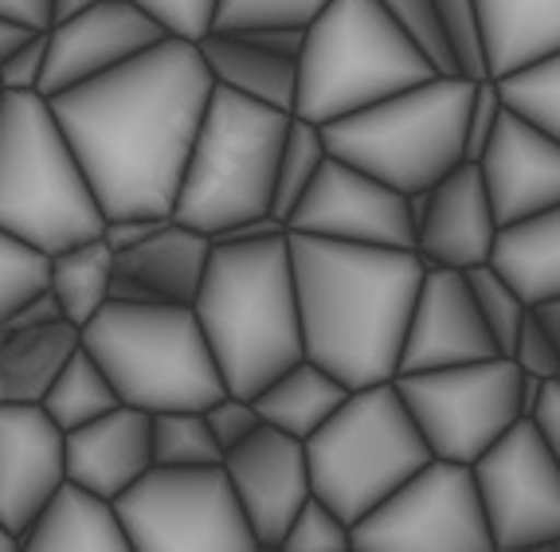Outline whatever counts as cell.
<instances>
[{"instance_id":"6da1fadb","label":"cell","mask_w":560,"mask_h":552,"mask_svg":"<svg viewBox=\"0 0 560 552\" xmlns=\"http://www.w3.org/2000/svg\"><path fill=\"white\" fill-rule=\"evenodd\" d=\"M212 91L197 44L165 36L130 63L47 98L106 220L173 215Z\"/></svg>"},{"instance_id":"7a4b0ae2","label":"cell","mask_w":560,"mask_h":552,"mask_svg":"<svg viewBox=\"0 0 560 552\" xmlns=\"http://www.w3.org/2000/svg\"><path fill=\"white\" fill-rule=\"evenodd\" d=\"M302 353L349 388L396 380L404 329L428 262L416 247H373L287 232Z\"/></svg>"},{"instance_id":"3957f363","label":"cell","mask_w":560,"mask_h":552,"mask_svg":"<svg viewBox=\"0 0 560 552\" xmlns=\"http://www.w3.org/2000/svg\"><path fill=\"white\" fill-rule=\"evenodd\" d=\"M224 388L252 400L282 368L302 361V321L287 232L247 244L212 239L192 302Z\"/></svg>"},{"instance_id":"277c9868","label":"cell","mask_w":560,"mask_h":552,"mask_svg":"<svg viewBox=\"0 0 560 552\" xmlns=\"http://www.w3.org/2000/svg\"><path fill=\"white\" fill-rule=\"evenodd\" d=\"M106 215L39 91H0V232L56 255L103 235Z\"/></svg>"},{"instance_id":"5b68a950","label":"cell","mask_w":560,"mask_h":552,"mask_svg":"<svg viewBox=\"0 0 560 552\" xmlns=\"http://www.w3.org/2000/svg\"><path fill=\"white\" fill-rule=\"evenodd\" d=\"M79 345L103 365L121 403L141 412H205L228 392L192 306L106 302L83 329Z\"/></svg>"},{"instance_id":"8992f818","label":"cell","mask_w":560,"mask_h":552,"mask_svg":"<svg viewBox=\"0 0 560 552\" xmlns=\"http://www.w3.org/2000/svg\"><path fill=\"white\" fill-rule=\"evenodd\" d=\"M431 75L440 71L396 28L381 0H329L302 39L294 114L326 126Z\"/></svg>"},{"instance_id":"52a82bcc","label":"cell","mask_w":560,"mask_h":552,"mask_svg":"<svg viewBox=\"0 0 560 552\" xmlns=\"http://www.w3.org/2000/svg\"><path fill=\"white\" fill-rule=\"evenodd\" d=\"M475 79L431 75L381 103L341 114L322 126L329 157L373 173L384 185L416 192L455 169L467 138V106Z\"/></svg>"},{"instance_id":"ba28073f","label":"cell","mask_w":560,"mask_h":552,"mask_svg":"<svg viewBox=\"0 0 560 552\" xmlns=\"http://www.w3.org/2000/svg\"><path fill=\"white\" fill-rule=\"evenodd\" d=\"M302 443L310 490L349 525L361 521L423 462L435 459L396 380L349 388L341 408Z\"/></svg>"},{"instance_id":"9c48e42d","label":"cell","mask_w":560,"mask_h":552,"mask_svg":"<svg viewBox=\"0 0 560 552\" xmlns=\"http://www.w3.org/2000/svg\"><path fill=\"white\" fill-rule=\"evenodd\" d=\"M287 122V110L215 86L173 200V220L220 235L224 227L271 212Z\"/></svg>"},{"instance_id":"30bf717a","label":"cell","mask_w":560,"mask_h":552,"mask_svg":"<svg viewBox=\"0 0 560 552\" xmlns=\"http://www.w3.org/2000/svg\"><path fill=\"white\" fill-rule=\"evenodd\" d=\"M126 541L138 552H247L259 549L224 462L150 467L114 497Z\"/></svg>"},{"instance_id":"8fae6325","label":"cell","mask_w":560,"mask_h":552,"mask_svg":"<svg viewBox=\"0 0 560 552\" xmlns=\"http://www.w3.org/2000/svg\"><path fill=\"white\" fill-rule=\"evenodd\" d=\"M396 388L435 459L470 467L522 420V368L502 353L428 373H400Z\"/></svg>"},{"instance_id":"7c38bea8","label":"cell","mask_w":560,"mask_h":552,"mask_svg":"<svg viewBox=\"0 0 560 552\" xmlns=\"http://www.w3.org/2000/svg\"><path fill=\"white\" fill-rule=\"evenodd\" d=\"M357 552H490L475 470L467 462L428 459L408 482L353 525Z\"/></svg>"},{"instance_id":"4fadbf2b","label":"cell","mask_w":560,"mask_h":552,"mask_svg":"<svg viewBox=\"0 0 560 552\" xmlns=\"http://www.w3.org/2000/svg\"><path fill=\"white\" fill-rule=\"evenodd\" d=\"M494 549H545L560 541V462L533 415H522L470 462Z\"/></svg>"},{"instance_id":"5bb4252c","label":"cell","mask_w":560,"mask_h":552,"mask_svg":"<svg viewBox=\"0 0 560 552\" xmlns=\"http://www.w3.org/2000/svg\"><path fill=\"white\" fill-rule=\"evenodd\" d=\"M287 232L373 247H416L408 197L341 157L322 161L314 185L287 215Z\"/></svg>"},{"instance_id":"9a60e30c","label":"cell","mask_w":560,"mask_h":552,"mask_svg":"<svg viewBox=\"0 0 560 552\" xmlns=\"http://www.w3.org/2000/svg\"><path fill=\"white\" fill-rule=\"evenodd\" d=\"M224 470L259 549H279L302 502L314 494L306 443L271 423H259L247 439L224 450Z\"/></svg>"},{"instance_id":"2e32d148","label":"cell","mask_w":560,"mask_h":552,"mask_svg":"<svg viewBox=\"0 0 560 552\" xmlns=\"http://www.w3.org/2000/svg\"><path fill=\"white\" fill-rule=\"evenodd\" d=\"M161 39H165L161 24L145 16L133 0H98L79 16H67L47 28V67L39 94L51 98L86 79L106 75Z\"/></svg>"},{"instance_id":"e0dca14e","label":"cell","mask_w":560,"mask_h":552,"mask_svg":"<svg viewBox=\"0 0 560 552\" xmlns=\"http://www.w3.org/2000/svg\"><path fill=\"white\" fill-rule=\"evenodd\" d=\"M482 356H498V345L490 338V329H486L482 314H478L467 271L428 267L420 294L411 302L396 376L467 365V361H482Z\"/></svg>"},{"instance_id":"ac0fdd59","label":"cell","mask_w":560,"mask_h":552,"mask_svg":"<svg viewBox=\"0 0 560 552\" xmlns=\"http://www.w3.org/2000/svg\"><path fill=\"white\" fill-rule=\"evenodd\" d=\"M63 478V427L39 403H0V525L16 541Z\"/></svg>"},{"instance_id":"d6986e66","label":"cell","mask_w":560,"mask_h":552,"mask_svg":"<svg viewBox=\"0 0 560 552\" xmlns=\"http://www.w3.org/2000/svg\"><path fill=\"white\" fill-rule=\"evenodd\" d=\"M478 169L498 224H514L560 204V141L525 122L510 106L498 118L494 138L486 141Z\"/></svg>"},{"instance_id":"ffe728a7","label":"cell","mask_w":560,"mask_h":552,"mask_svg":"<svg viewBox=\"0 0 560 552\" xmlns=\"http://www.w3.org/2000/svg\"><path fill=\"white\" fill-rule=\"evenodd\" d=\"M498 227L502 224L490 204L478 161H458L447 177L431 185L428 215L416 227V255L428 267L470 271L490 262Z\"/></svg>"},{"instance_id":"44dd1931","label":"cell","mask_w":560,"mask_h":552,"mask_svg":"<svg viewBox=\"0 0 560 552\" xmlns=\"http://www.w3.org/2000/svg\"><path fill=\"white\" fill-rule=\"evenodd\" d=\"M212 255V235L197 227L168 224L153 232L145 244L114 255V302H145V306H192Z\"/></svg>"},{"instance_id":"7402d4cb","label":"cell","mask_w":560,"mask_h":552,"mask_svg":"<svg viewBox=\"0 0 560 552\" xmlns=\"http://www.w3.org/2000/svg\"><path fill=\"white\" fill-rule=\"evenodd\" d=\"M67 478L103 497H118L153 467V415L118 403L98 420L63 431Z\"/></svg>"},{"instance_id":"603a6c76","label":"cell","mask_w":560,"mask_h":552,"mask_svg":"<svg viewBox=\"0 0 560 552\" xmlns=\"http://www.w3.org/2000/svg\"><path fill=\"white\" fill-rule=\"evenodd\" d=\"M79 349V326L47 291L0 321V403H39L51 376Z\"/></svg>"},{"instance_id":"cb8c5ba5","label":"cell","mask_w":560,"mask_h":552,"mask_svg":"<svg viewBox=\"0 0 560 552\" xmlns=\"http://www.w3.org/2000/svg\"><path fill=\"white\" fill-rule=\"evenodd\" d=\"M197 51L205 59L215 86L243 94L252 103L294 114V98H299V56H287V51H275V47L259 44L252 32H220V28H212L205 39H197Z\"/></svg>"},{"instance_id":"d4e9b609","label":"cell","mask_w":560,"mask_h":552,"mask_svg":"<svg viewBox=\"0 0 560 552\" xmlns=\"http://www.w3.org/2000/svg\"><path fill=\"white\" fill-rule=\"evenodd\" d=\"M20 549H39V552H63V549H83V552H121L130 549L126 529L118 521L110 497L94 494V490L79 486L71 478H63L36 521L20 533Z\"/></svg>"},{"instance_id":"484cf974","label":"cell","mask_w":560,"mask_h":552,"mask_svg":"<svg viewBox=\"0 0 560 552\" xmlns=\"http://www.w3.org/2000/svg\"><path fill=\"white\" fill-rule=\"evenodd\" d=\"M475 4L490 79L522 71L560 51V0H475Z\"/></svg>"},{"instance_id":"4316f807","label":"cell","mask_w":560,"mask_h":552,"mask_svg":"<svg viewBox=\"0 0 560 552\" xmlns=\"http://www.w3.org/2000/svg\"><path fill=\"white\" fill-rule=\"evenodd\" d=\"M490 267L529 306L560 294V204L498 227Z\"/></svg>"},{"instance_id":"83f0119b","label":"cell","mask_w":560,"mask_h":552,"mask_svg":"<svg viewBox=\"0 0 560 552\" xmlns=\"http://www.w3.org/2000/svg\"><path fill=\"white\" fill-rule=\"evenodd\" d=\"M346 396H349V384H341L318 361L302 356L290 368H282L267 388H259L252 396V403L262 423L287 431L294 439H310L341 408Z\"/></svg>"},{"instance_id":"f1b7e54d","label":"cell","mask_w":560,"mask_h":552,"mask_svg":"<svg viewBox=\"0 0 560 552\" xmlns=\"http://www.w3.org/2000/svg\"><path fill=\"white\" fill-rule=\"evenodd\" d=\"M110 282L114 251L106 247L103 235L47 255V294L59 302V314L71 326L83 329L110 302Z\"/></svg>"},{"instance_id":"f546056e","label":"cell","mask_w":560,"mask_h":552,"mask_svg":"<svg viewBox=\"0 0 560 552\" xmlns=\"http://www.w3.org/2000/svg\"><path fill=\"white\" fill-rule=\"evenodd\" d=\"M118 403L121 400H118V392H114L110 376L103 373V365H98L83 345L59 365V373L47 384V392L39 396V408H44L63 431L98 420V415L118 408Z\"/></svg>"},{"instance_id":"4dcf8cb0","label":"cell","mask_w":560,"mask_h":552,"mask_svg":"<svg viewBox=\"0 0 560 552\" xmlns=\"http://www.w3.org/2000/svg\"><path fill=\"white\" fill-rule=\"evenodd\" d=\"M329 150H326V138H322V126L290 114L287 133H282L279 165H275V197H271V215H279L282 224H287V215L302 200V192L314 185Z\"/></svg>"},{"instance_id":"1f68e13d","label":"cell","mask_w":560,"mask_h":552,"mask_svg":"<svg viewBox=\"0 0 560 552\" xmlns=\"http://www.w3.org/2000/svg\"><path fill=\"white\" fill-rule=\"evenodd\" d=\"M224 462V447L215 443L205 412L177 408L153 412V467H215Z\"/></svg>"},{"instance_id":"d6a6232c","label":"cell","mask_w":560,"mask_h":552,"mask_svg":"<svg viewBox=\"0 0 560 552\" xmlns=\"http://www.w3.org/2000/svg\"><path fill=\"white\" fill-rule=\"evenodd\" d=\"M505 106L560 141V51L498 79Z\"/></svg>"},{"instance_id":"836d02e7","label":"cell","mask_w":560,"mask_h":552,"mask_svg":"<svg viewBox=\"0 0 560 552\" xmlns=\"http://www.w3.org/2000/svg\"><path fill=\"white\" fill-rule=\"evenodd\" d=\"M467 282H470V294H475V302H478V314H482L486 329H490V338H494L498 353L510 356L517 333H522V321L529 318V302H525L522 294L490 267V262L470 267Z\"/></svg>"},{"instance_id":"e575fe53","label":"cell","mask_w":560,"mask_h":552,"mask_svg":"<svg viewBox=\"0 0 560 552\" xmlns=\"http://www.w3.org/2000/svg\"><path fill=\"white\" fill-rule=\"evenodd\" d=\"M329 0H220L212 28L247 32V28H310Z\"/></svg>"},{"instance_id":"d590c367","label":"cell","mask_w":560,"mask_h":552,"mask_svg":"<svg viewBox=\"0 0 560 552\" xmlns=\"http://www.w3.org/2000/svg\"><path fill=\"white\" fill-rule=\"evenodd\" d=\"M39 291H47V255L0 232V321L12 318Z\"/></svg>"},{"instance_id":"8d00e7d4","label":"cell","mask_w":560,"mask_h":552,"mask_svg":"<svg viewBox=\"0 0 560 552\" xmlns=\"http://www.w3.org/2000/svg\"><path fill=\"white\" fill-rule=\"evenodd\" d=\"M384 12L396 20V28L420 47L428 63L440 71V75H458V59L447 44V32H443V20L435 0H381Z\"/></svg>"},{"instance_id":"74e56055","label":"cell","mask_w":560,"mask_h":552,"mask_svg":"<svg viewBox=\"0 0 560 552\" xmlns=\"http://www.w3.org/2000/svg\"><path fill=\"white\" fill-rule=\"evenodd\" d=\"M279 549L287 552H346L353 549V525L326 506L318 494H310L302 509L294 514L290 529L282 533Z\"/></svg>"},{"instance_id":"f35d334b","label":"cell","mask_w":560,"mask_h":552,"mask_svg":"<svg viewBox=\"0 0 560 552\" xmlns=\"http://www.w3.org/2000/svg\"><path fill=\"white\" fill-rule=\"evenodd\" d=\"M447 32V44L458 59V75L486 79V47H482V24H478L475 0H435Z\"/></svg>"},{"instance_id":"ab89813d","label":"cell","mask_w":560,"mask_h":552,"mask_svg":"<svg viewBox=\"0 0 560 552\" xmlns=\"http://www.w3.org/2000/svg\"><path fill=\"white\" fill-rule=\"evenodd\" d=\"M145 16H153L161 24L168 39H185V44H197L212 32L215 4L220 0H133Z\"/></svg>"},{"instance_id":"60d3db41","label":"cell","mask_w":560,"mask_h":552,"mask_svg":"<svg viewBox=\"0 0 560 552\" xmlns=\"http://www.w3.org/2000/svg\"><path fill=\"white\" fill-rule=\"evenodd\" d=\"M505 110V98L498 91V79H475V91H470V106H467V138H463V157L478 161L486 150V141L494 138L498 118Z\"/></svg>"},{"instance_id":"b9f144b4","label":"cell","mask_w":560,"mask_h":552,"mask_svg":"<svg viewBox=\"0 0 560 552\" xmlns=\"http://www.w3.org/2000/svg\"><path fill=\"white\" fill-rule=\"evenodd\" d=\"M510 356H514L517 368L529 376H541V380H557L560 376V349H557V341L549 338V329L537 321L533 306H529V318L522 321V333H517Z\"/></svg>"},{"instance_id":"7bdbcfd3","label":"cell","mask_w":560,"mask_h":552,"mask_svg":"<svg viewBox=\"0 0 560 552\" xmlns=\"http://www.w3.org/2000/svg\"><path fill=\"white\" fill-rule=\"evenodd\" d=\"M205 420H208V427H212L215 443H220L224 450H232L235 443H243L262 423L259 412H255V403L247 400V396H235V392H224L220 400L208 403Z\"/></svg>"},{"instance_id":"ee69618b","label":"cell","mask_w":560,"mask_h":552,"mask_svg":"<svg viewBox=\"0 0 560 552\" xmlns=\"http://www.w3.org/2000/svg\"><path fill=\"white\" fill-rule=\"evenodd\" d=\"M47 67V28L20 44L9 59H0V91H39Z\"/></svg>"},{"instance_id":"f6af8a7d","label":"cell","mask_w":560,"mask_h":552,"mask_svg":"<svg viewBox=\"0 0 560 552\" xmlns=\"http://www.w3.org/2000/svg\"><path fill=\"white\" fill-rule=\"evenodd\" d=\"M168 224V215H110L103 224V239L114 255L118 251H130V247L145 244L153 232Z\"/></svg>"},{"instance_id":"bcb514c9","label":"cell","mask_w":560,"mask_h":552,"mask_svg":"<svg viewBox=\"0 0 560 552\" xmlns=\"http://www.w3.org/2000/svg\"><path fill=\"white\" fill-rule=\"evenodd\" d=\"M533 420H537L545 443H549L552 455H557V462H560V376L557 380H545V392H541V400H537Z\"/></svg>"},{"instance_id":"7dc6e473","label":"cell","mask_w":560,"mask_h":552,"mask_svg":"<svg viewBox=\"0 0 560 552\" xmlns=\"http://www.w3.org/2000/svg\"><path fill=\"white\" fill-rule=\"evenodd\" d=\"M287 232V224H282L279 215H252V220H243V224H232L224 227L220 235H212V239H220V244H247V239H267V235H282Z\"/></svg>"},{"instance_id":"c3c4849f","label":"cell","mask_w":560,"mask_h":552,"mask_svg":"<svg viewBox=\"0 0 560 552\" xmlns=\"http://www.w3.org/2000/svg\"><path fill=\"white\" fill-rule=\"evenodd\" d=\"M47 4L51 0H0V16H16L32 28H47L51 16H47Z\"/></svg>"},{"instance_id":"681fc988","label":"cell","mask_w":560,"mask_h":552,"mask_svg":"<svg viewBox=\"0 0 560 552\" xmlns=\"http://www.w3.org/2000/svg\"><path fill=\"white\" fill-rule=\"evenodd\" d=\"M36 32H44V28H32V24H24V20H16V16H0V59H9L12 51H16L20 44H28Z\"/></svg>"},{"instance_id":"f907efd6","label":"cell","mask_w":560,"mask_h":552,"mask_svg":"<svg viewBox=\"0 0 560 552\" xmlns=\"http://www.w3.org/2000/svg\"><path fill=\"white\" fill-rule=\"evenodd\" d=\"M533 314H537V321L549 329V338L557 341V349H560V294H557V298H549V302H537V306H533Z\"/></svg>"},{"instance_id":"816d5d0a","label":"cell","mask_w":560,"mask_h":552,"mask_svg":"<svg viewBox=\"0 0 560 552\" xmlns=\"http://www.w3.org/2000/svg\"><path fill=\"white\" fill-rule=\"evenodd\" d=\"M91 4H98V0H51V4H47V16H51V24H59V20L86 12ZM51 24H47V28H51Z\"/></svg>"},{"instance_id":"f5cc1de1","label":"cell","mask_w":560,"mask_h":552,"mask_svg":"<svg viewBox=\"0 0 560 552\" xmlns=\"http://www.w3.org/2000/svg\"><path fill=\"white\" fill-rule=\"evenodd\" d=\"M541 392H545V380H541V376L522 373V415L537 412V400H541Z\"/></svg>"},{"instance_id":"db71d44e","label":"cell","mask_w":560,"mask_h":552,"mask_svg":"<svg viewBox=\"0 0 560 552\" xmlns=\"http://www.w3.org/2000/svg\"><path fill=\"white\" fill-rule=\"evenodd\" d=\"M12 549H20V541L4 529V525H0V552H12Z\"/></svg>"},{"instance_id":"11a10c76","label":"cell","mask_w":560,"mask_h":552,"mask_svg":"<svg viewBox=\"0 0 560 552\" xmlns=\"http://www.w3.org/2000/svg\"><path fill=\"white\" fill-rule=\"evenodd\" d=\"M552 552H560V541H557V544H552Z\"/></svg>"}]
</instances>
